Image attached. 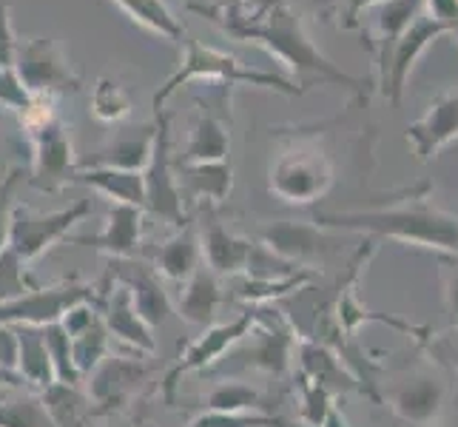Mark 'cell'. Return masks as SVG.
Segmentation results:
<instances>
[{"label":"cell","mask_w":458,"mask_h":427,"mask_svg":"<svg viewBox=\"0 0 458 427\" xmlns=\"http://www.w3.org/2000/svg\"><path fill=\"white\" fill-rule=\"evenodd\" d=\"M219 23L233 38L265 46L271 57H276L282 66H288L299 77V89L302 91L313 83H339L356 91L365 89L361 77L342 72L316 49L302 26L299 12H293L285 0H254V4L236 6L225 12Z\"/></svg>","instance_id":"1"},{"label":"cell","mask_w":458,"mask_h":427,"mask_svg":"<svg viewBox=\"0 0 458 427\" xmlns=\"http://www.w3.org/2000/svg\"><path fill=\"white\" fill-rule=\"evenodd\" d=\"M313 223L325 231L368 234L370 240H393L458 260V217L428 202L424 194L410 197L402 205H393V209L322 211L313 217Z\"/></svg>","instance_id":"2"},{"label":"cell","mask_w":458,"mask_h":427,"mask_svg":"<svg viewBox=\"0 0 458 427\" xmlns=\"http://www.w3.org/2000/svg\"><path fill=\"white\" fill-rule=\"evenodd\" d=\"M334 160L313 137H293L267 168V188L291 205H310L334 188Z\"/></svg>","instance_id":"3"},{"label":"cell","mask_w":458,"mask_h":427,"mask_svg":"<svg viewBox=\"0 0 458 427\" xmlns=\"http://www.w3.org/2000/svg\"><path fill=\"white\" fill-rule=\"evenodd\" d=\"M197 77H205V81H216V83H254V86H267V89H276L282 94H302L296 86H291L288 81H282L276 74H265V72H257V69H245L240 60L233 55H225L219 49H211V46H202V43H188V55H185V63L182 69L171 77V81L157 91L154 98V112H160L163 103L171 98L174 91L180 86L197 81Z\"/></svg>","instance_id":"4"},{"label":"cell","mask_w":458,"mask_h":427,"mask_svg":"<svg viewBox=\"0 0 458 427\" xmlns=\"http://www.w3.org/2000/svg\"><path fill=\"white\" fill-rule=\"evenodd\" d=\"M91 214V200H81L60 211H35L29 205H12L9 217V248L26 265L43 257L52 245H57L77 223Z\"/></svg>","instance_id":"5"},{"label":"cell","mask_w":458,"mask_h":427,"mask_svg":"<svg viewBox=\"0 0 458 427\" xmlns=\"http://www.w3.org/2000/svg\"><path fill=\"white\" fill-rule=\"evenodd\" d=\"M254 325H257V311L248 308L245 313H240L231 322H219V325L205 328V334L188 345L180 354V359L165 371L163 382H160V393H163L165 405H174V397H177V388H180L185 373L214 368L219 359H223L225 354H231L233 347L250 334V328Z\"/></svg>","instance_id":"6"},{"label":"cell","mask_w":458,"mask_h":427,"mask_svg":"<svg viewBox=\"0 0 458 427\" xmlns=\"http://www.w3.org/2000/svg\"><path fill=\"white\" fill-rule=\"evenodd\" d=\"M98 303V291L86 282H57V285H35L23 296H14L0 305V325H29V328H46L55 325L66 316L74 305Z\"/></svg>","instance_id":"7"},{"label":"cell","mask_w":458,"mask_h":427,"mask_svg":"<svg viewBox=\"0 0 458 427\" xmlns=\"http://www.w3.org/2000/svg\"><path fill=\"white\" fill-rule=\"evenodd\" d=\"M160 125L154 132V146L148 166L143 168V183H146V202L143 211L154 214L157 219H163L168 226L182 228L188 223L185 217V205L180 197V185H177V171L171 163V140H168V120L163 115Z\"/></svg>","instance_id":"8"},{"label":"cell","mask_w":458,"mask_h":427,"mask_svg":"<svg viewBox=\"0 0 458 427\" xmlns=\"http://www.w3.org/2000/svg\"><path fill=\"white\" fill-rule=\"evenodd\" d=\"M14 74L29 94H49L77 91L81 81L72 72L69 60L52 40H23L14 52Z\"/></svg>","instance_id":"9"},{"label":"cell","mask_w":458,"mask_h":427,"mask_svg":"<svg viewBox=\"0 0 458 427\" xmlns=\"http://www.w3.org/2000/svg\"><path fill=\"white\" fill-rule=\"evenodd\" d=\"M387 405L402 422L428 427L441 416V410L447 405V385L433 371H410L390 385Z\"/></svg>","instance_id":"10"},{"label":"cell","mask_w":458,"mask_h":427,"mask_svg":"<svg viewBox=\"0 0 458 427\" xmlns=\"http://www.w3.org/2000/svg\"><path fill=\"white\" fill-rule=\"evenodd\" d=\"M441 35H447V26L438 23L436 18H430L428 12H419L416 21L404 29V35L399 38V43L393 46V55L387 60V69L378 74V91H382V98L390 106H399L402 103L407 77H410V72H413L416 60Z\"/></svg>","instance_id":"11"},{"label":"cell","mask_w":458,"mask_h":427,"mask_svg":"<svg viewBox=\"0 0 458 427\" xmlns=\"http://www.w3.org/2000/svg\"><path fill=\"white\" fill-rule=\"evenodd\" d=\"M271 316H259L257 313V325L250 328V334L240 342L245 345L242 356L248 368L265 371L274 376H285L291 368V356L296 347V330L288 325V320L279 311H267Z\"/></svg>","instance_id":"12"},{"label":"cell","mask_w":458,"mask_h":427,"mask_svg":"<svg viewBox=\"0 0 458 427\" xmlns=\"http://www.w3.org/2000/svg\"><path fill=\"white\" fill-rule=\"evenodd\" d=\"M262 248L271 251L274 257L285 260L299 271H310L313 265H322L330 257V240L325 228L316 223H271L262 228Z\"/></svg>","instance_id":"13"},{"label":"cell","mask_w":458,"mask_h":427,"mask_svg":"<svg viewBox=\"0 0 458 427\" xmlns=\"http://www.w3.org/2000/svg\"><path fill=\"white\" fill-rule=\"evenodd\" d=\"M151 373V365L140 359H125L108 354L89 379V399L94 405V414H112L114 407H123L134 397V390L143 385V379Z\"/></svg>","instance_id":"14"},{"label":"cell","mask_w":458,"mask_h":427,"mask_svg":"<svg viewBox=\"0 0 458 427\" xmlns=\"http://www.w3.org/2000/svg\"><path fill=\"white\" fill-rule=\"evenodd\" d=\"M31 183L43 192H57L74 177L72 140L57 120L31 129Z\"/></svg>","instance_id":"15"},{"label":"cell","mask_w":458,"mask_h":427,"mask_svg":"<svg viewBox=\"0 0 458 427\" xmlns=\"http://www.w3.org/2000/svg\"><path fill=\"white\" fill-rule=\"evenodd\" d=\"M404 137L416 149L419 163H430L441 149L458 142V89L436 98L428 112L407 125Z\"/></svg>","instance_id":"16"},{"label":"cell","mask_w":458,"mask_h":427,"mask_svg":"<svg viewBox=\"0 0 458 427\" xmlns=\"http://www.w3.org/2000/svg\"><path fill=\"white\" fill-rule=\"evenodd\" d=\"M199 245H202V265L214 271L219 279L248 274L259 251V245L250 243L248 236L228 231L216 219H205V226L199 231Z\"/></svg>","instance_id":"17"},{"label":"cell","mask_w":458,"mask_h":427,"mask_svg":"<svg viewBox=\"0 0 458 427\" xmlns=\"http://www.w3.org/2000/svg\"><path fill=\"white\" fill-rule=\"evenodd\" d=\"M100 313H103V325H106L108 337H112V339L125 342L129 347H134L137 354H146V356L157 354L154 330L143 320H140L129 285L112 279V288H108L106 303L100 305Z\"/></svg>","instance_id":"18"},{"label":"cell","mask_w":458,"mask_h":427,"mask_svg":"<svg viewBox=\"0 0 458 427\" xmlns=\"http://www.w3.org/2000/svg\"><path fill=\"white\" fill-rule=\"evenodd\" d=\"M114 274V271H112ZM117 282L129 285L131 291V299H134V308L140 313V320H143L151 330L165 325L168 313L174 311L171 299L165 294V288L160 285V277H157L151 268L146 265H134L129 260H123L117 265V274H114Z\"/></svg>","instance_id":"19"},{"label":"cell","mask_w":458,"mask_h":427,"mask_svg":"<svg viewBox=\"0 0 458 427\" xmlns=\"http://www.w3.org/2000/svg\"><path fill=\"white\" fill-rule=\"evenodd\" d=\"M299 376L310 379L313 385H319L334 399L347 390H361L359 379L351 373V368L327 345L313 339L299 342Z\"/></svg>","instance_id":"20"},{"label":"cell","mask_w":458,"mask_h":427,"mask_svg":"<svg viewBox=\"0 0 458 427\" xmlns=\"http://www.w3.org/2000/svg\"><path fill=\"white\" fill-rule=\"evenodd\" d=\"M143 234V209L137 205H112L106 217V228L98 236H77L74 243H91L103 254L114 260H134Z\"/></svg>","instance_id":"21"},{"label":"cell","mask_w":458,"mask_h":427,"mask_svg":"<svg viewBox=\"0 0 458 427\" xmlns=\"http://www.w3.org/2000/svg\"><path fill=\"white\" fill-rule=\"evenodd\" d=\"M223 299H225L223 279H219L214 271H208L205 265H199L197 271L180 285L177 313H180V320L188 325L208 328V325H214Z\"/></svg>","instance_id":"22"},{"label":"cell","mask_w":458,"mask_h":427,"mask_svg":"<svg viewBox=\"0 0 458 427\" xmlns=\"http://www.w3.org/2000/svg\"><path fill=\"white\" fill-rule=\"evenodd\" d=\"M14 339H18V359H14V376L21 379V385L35 388L43 393L57 382L55 365L49 356V347L43 339V328L14 325Z\"/></svg>","instance_id":"23"},{"label":"cell","mask_w":458,"mask_h":427,"mask_svg":"<svg viewBox=\"0 0 458 427\" xmlns=\"http://www.w3.org/2000/svg\"><path fill=\"white\" fill-rule=\"evenodd\" d=\"M424 9V0H382L376 14V31L370 38V49L376 55L378 74L387 69V60L393 55V46L399 43L404 29L416 21V14Z\"/></svg>","instance_id":"24"},{"label":"cell","mask_w":458,"mask_h":427,"mask_svg":"<svg viewBox=\"0 0 458 427\" xmlns=\"http://www.w3.org/2000/svg\"><path fill=\"white\" fill-rule=\"evenodd\" d=\"M199 265H202V245H199V234L191 223L177 228V234L168 236V240L154 251L157 274H163L165 279L177 285H182Z\"/></svg>","instance_id":"25"},{"label":"cell","mask_w":458,"mask_h":427,"mask_svg":"<svg viewBox=\"0 0 458 427\" xmlns=\"http://www.w3.org/2000/svg\"><path fill=\"white\" fill-rule=\"evenodd\" d=\"M180 197L188 202H223L231 194V166L225 163H180Z\"/></svg>","instance_id":"26"},{"label":"cell","mask_w":458,"mask_h":427,"mask_svg":"<svg viewBox=\"0 0 458 427\" xmlns=\"http://www.w3.org/2000/svg\"><path fill=\"white\" fill-rule=\"evenodd\" d=\"M77 183L91 185L94 192L106 194L117 205H137L143 209L146 202V183L143 171H120V168H81L74 171Z\"/></svg>","instance_id":"27"},{"label":"cell","mask_w":458,"mask_h":427,"mask_svg":"<svg viewBox=\"0 0 458 427\" xmlns=\"http://www.w3.org/2000/svg\"><path fill=\"white\" fill-rule=\"evenodd\" d=\"M40 399H43L46 414H49L55 427H83L89 422V416L94 414L89 393H83L81 385L55 382L52 388H46L40 393Z\"/></svg>","instance_id":"28"},{"label":"cell","mask_w":458,"mask_h":427,"mask_svg":"<svg viewBox=\"0 0 458 427\" xmlns=\"http://www.w3.org/2000/svg\"><path fill=\"white\" fill-rule=\"evenodd\" d=\"M225 157H228V132L223 117H216L214 112H202L191 137H188L182 163H225Z\"/></svg>","instance_id":"29"},{"label":"cell","mask_w":458,"mask_h":427,"mask_svg":"<svg viewBox=\"0 0 458 427\" xmlns=\"http://www.w3.org/2000/svg\"><path fill=\"white\" fill-rule=\"evenodd\" d=\"M154 132L157 129H143L134 137H125L114 142L108 151H100L94 160H89L91 168H120V171H143L148 166L151 146H154Z\"/></svg>","instance_id":"30"},{"label":"cell","mask_w":458,"mask_h":427,"mask_svg":"<svg viewBox=\"0 0 458 427\" xmlns=\"http://www.w3.org/2000/svg\"><path fill=\"white\" fill-rule=\"evenodd\" d=\"M0 427H55L40 393H23L18 388H6L0 393Z\"/></svg>","instance_id":"31"},{"label":"cell","mask_w":458,"mask_h":427,"mask_svg":"<svg viewBox=\"0 0 458 427\" xmlns=\"http://www.w3.org/2000/svg\"><path fill=\"white\" fill-rule=\"evenodd\" d=\"M112 4H117L134 23L154 31V35H160L168 43H177L182 38V26L168 12L163 0H112Z\"/></svg>","instance_id":"32"},{"label":"cell","mask_w":458,"mask_h":427,"mask_svg":"<svg viewBox=\"0 0 458 427\" xmlns=\"http://www.w3.org/2000/svg\"><path fill=\"white\" fill-rule=\"evenodd\" d=\"M108 347H112V337H108V330L103 325V313H100L89 328H83L81 334L72 337V359L81 379H86L108 356Z\"/></svg>","instance_id":"33"},{"label":"cell","mask_w":458,"mask_h":427,"mask_svg":"<svg viewBox=\"0 0 458 427\" xmlns=\"http://www.w3.org/2000/svg\"><path fill=\"white\" fill-rule=\"evenodd\" d=\"M310 271H296L291 277H274V279H259V277H248L240 291H236V296L245 299V303L250 305H271L274 299L285 296L291 291H302L305 285L310 282Z\"/></svg>","instance_id":"34"},{"label":"cell","mask_w":458,"mask_h":427,"mask_svg":"<svg viewBox=\"0 0 458 427\" xmlns=\"http://www.w3.org/2000/svg\"><path fill=\"white\" fill-rule=\"evenodd\" d=\"M259 402H262L259 390L242 382H219L205 397V407L219 410V414H250L254 407H262Z\"/></svg>","instance_id":"35"},{"label":"cell","mask_w":458,"mask_h":427,"mask_svg":"<svg viewBox=\"0 0 458 427\" xmlns=\"http://www.w3.org/2000/svg\"><path fill=\"white\" fill-rule=\"evenodd\" d=\"M43 339H46V347H49V356H52L57 382H63V385H81L83 379H81V373H77V368H74V359H72V337L66 334V328H63L60 322L46 325L43 328Z\"/></svg>","instance_id":"36"},{"label":"cell","mask_w":458,"mask_h":427,"mask_svg":"<svg viewBox=\"0 0 458 427\" xmlns=\"http://www.w3.org/2000/svg\"><path fill=\"white\" fill-rule=\"evenodd\" d=\"M413 339L424 354L438 362L441 368L458 373V328H453V325L447 330L416 328Z\"/></svg>","instance_id":"37"},{"label":"cell","mask_w":458,"mask_h":427,"mask_svg":"<svg viewBox=\"0 0 458 427\" xmlns=\"http://www.w3.org/2000/svg\"><path fill=\"white\" fill-rule=\"evenodd\" d=\"M91 115L103 123H117L131 115V94L120 83L100 81L91 94Z\"/></svg>","instance_id":"38"},{"label":"cell","mask_w":458,"mask_h":427,"mask_svg":"<svg viewBox=\"0 0 458 427\" xmlns=\"http://www.w3.org/2000/svg\"><path fill=\"white\" fill-rule=\"evenodd\" d=\"M35 288L29 271H26V262L14 254L12 248H6L0 254V305L9 303L14 296H23L26 291Z\"/></svg>","instance_id":"39"},{"label":"cell","mask_w":458,"mask_h":427,"mask_svg":"<svg viewBox=\"0 0 458 427\" xmlns=\"http://www.w3.org/2000/svg\"><path fill=\"white\" fill-rule=\"evenodd\" d=\"M438 277H441V291H445L447 320H450L453 328H458V260L455 257H441Z\"/></svg>","instance_id":"40"},{"label":"cell","mask_w":458,"mask_h":427,"mask_svg":"<svg viewBox=\"0 0 458 427\" xmlns=\"http://www.w3.org/2000/svg\"><path fill=\"white\" fill-rule=\"evenodd\" d=\"M18 174H12L4 183H0V254L9 248V217H12V192L18 185Z\"/></svg>","instance_id":"41"},{"label":"cell","mask_w":458,"mask_h":427,"mask_svg":"<svg viewBox=\"0 0 458 427\" xmlns=\"http://www.w3.org/2000/svg\"><path fill=\"white\" fill-rule=\"evenodd\" d=\"M245 4H254V0H185V6L191 12H199L205 18L219 21L225 12L236 9V6H245Z\"/></svg>","instance_id":"42"},{"label":"cell","mask_w":458,"mask_h":427,"mask_svg":"<svg viewBox=\"0 0 458 427\" xmlns=\"http://www.w3.org/2000/svg\"><path fill=\"white\" fill-rule=\"evenodd\" d=\"M14 52H18V43H14L9 21H6V4L0 0V69L14 66Z\"/></svg>","instance_id":"43"},{"label":"cell","mask_w":458,"mask_h":427,"mask_svg":"<svg viewBox=\"0 0 458 427\" xmlns=\"http://www.w3.org/2000/svg\"><path fill=\"white\" fill-rule=\"evenodd\" d=\"M376 4H382V0H336V6H339V14H342V26L344 29H356L359 26V14L376 6Z\"/></svg>","instance_id":"44"},{"label":"cell","mask_w":458,"mask_h":427,"mask_svg":"<svg viewBox=\"0 0 458 427\" xmlns=\"http://www.w3.org/2000/svg\"><path fill=\"white\" fill-rule=\"evenodd\" d=\"M14 359H18V339H14V328L0 325V365L14 373Z\"/></svg>","instance_id":"45"},{"label":"cell","mask_w":458,"mask_h":427,"mask_svg":"<svg viewBox=\"0 0 458 427\" xmlns=\"http://www.w3.org/2000/svg\"><path fill=\"white\" fill-rule=\"evenodd\" d=\"M325 427H351V422H347L344 419V414H342V410H330V414H327V422H325Z\"/></svg>","instance_id":"46"},{"label":"cell","mask_w":458,"mask_h":427,"mask_svg":"<svg viewBox=\"0 0 458 427\" xmlns=\"http://www.w3.org/2000/svg\"><path fill=\"white\" fill-rule=\"evenodd\" d=\"M0 385H4V388H21V379L0 365Z\"/></svg>","instance_id":"47"},{"label":"cell","mask_w":458,"mask_h":427,"mask_svg":"<svg viewBox=\"0 0 458 427\" xmlns=\"http://www.w3.org/2000/svg\"><path fill=\"white\" fill-rule=\"evenodd\" d=\"M0 390H4V385H0Z\"/></svg>","instance_id":"48"},{"label":"cell","mask_w":458,"mask_h":427,"mask_svg":"<svg viewBox=\"0 0 458 427\" xmlns=\"http://www.w3.org/2000/svg\"><path fill=\"white\" fill-rule=\"evenodd\" d=\"M4 390H6V388H4ZM4 390H0V393H4Z\"/></svg>","instance_id":"49"}]
</instances>
